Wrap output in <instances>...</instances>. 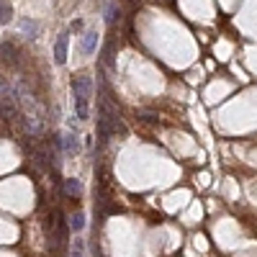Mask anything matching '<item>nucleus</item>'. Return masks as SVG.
<instances>
[{"mask_svg": "<svg viewBox=\"0 0 257 257\" xmlns=\"http://www.w3.org/2000/svg\"><path fill=\"white\" fill-rule=\"evenodd\" d=\"M70 226H72V231H75V234H80V231L85 229V216H82V213H72Z\"/></svg>", "mask_w": 257, "mask_h": 257, "instance_id": "nucleus-8", "label": "nucleus"}, {"mask_svg": "<svg viewBox=\"0 0 257 257\" xmlns=\"http://www.w3.org/2000/svg\"><path fill=\"white\" fill-rule=\"evenodd\" d=\"M64 188H67V196H80V193H82V183L77 178H67Z\"/></svg>", "mask_w": 257, "mask_h": 257, "instance_id": "nucleus-7", "label": "nucleus"}, {"mask_svg": "<svg viewBox=\"0 0 257 257\" xmlns=\"http://www.w3.org/2000/svg\"><path fill=\"white\" fill-rule=\"evenodd\" d=\"M98 49V31L95 29H88L82 34V41H80V54L82 57H93Z\"/></svg>", "mask_w": 257, "mask_h": 257, "instance_id": "nucleus-2", "label": "nucleus"}, {"mask_svg": "<svg viewBox=\"0 0 257 257\" xmlns=\"http://www.w3.org/2000/svg\"><path fill=\"white\" fill-rule=\"evenodd\" d=\"M18 29H21V34H24L26 39H36L39 36V24H36V21L34 18H18V24H16Z\"/></svg>", "mask_w": 257, "mask_h": 257, "instance_id": "nucleus-4", "label": "nucleus"}, {"mask_svg": "<svg viewBox=\"0 0 257 257\" xmlns=\"http://www.w3.org/2000/svg\"><path fill=\"white\" fill-rule=\"evenodd\" d=\"M72 29H75V31H80V29H82V21H80V18H77V21H72Z\"/></svg>", "mask_w": 257, "mask_h": 257, "instance_id": "nucleus-11", "label": "nucleus"}, {"mask_svg": "<svg viewBox=\"0 0 257 257\" xmlns=\"http://www.w3.org/2000/svg\"><path fill=\"white\" fill-rule=\"evenodd\" d=\"M72 257H85V242L80 237L72 242Z\"/></svg>", "mask_w": 257, "mask_h": 257, "instance_id": "nucleus-9", "label": "nucleus"}, {"mask_svg": "<svg viewBox=\"0 0 257 257\" xmlns=\"http://www.w3.org/2000/svg\"><path fill=\"white\" fill-rule=\"evenodd\" d=\"M67 49H70V34L67 31H62L54 41V62L57 64H64L67 62Z\"/></svg>", "mask_w": 257, "mask_h": 257, "instance_id": "nucleus-3", "label": "nucleus"}, {"mask_svg": "<svg viewBox=\"0 0 257 257\" xmlns=\"http://www.w3.org/2000/svg\"><path fill=\"white\" fill-rule=\"evenodd\" d=\"M90 98H93V80L88 75L72 77V100H75V116L77 121L90 118Z\"/></svg>", "mask_w": 257, "mask_h": 257, "instance_id": "nucleus-1", "label": "nucleus"}, {"mask_svg": "<svg viewBox=\"0 0 257 257\" xmlns=\"http://www.w3.org/2000/svg\"><path fill=\"white\" fill-rule=\"evenodd\" d=\"M116 16H118V8H116V3H111L108 11H105V24H113Z\"/></svg>", "mask_w": 257, "mask_h": 257, "instance_id": "nucleus-10", "label": "nucleus"}, {"mask_svg": "<svg viewBox=\"0 0 257 257\" xmlns=\"http://www.w3.org/2000/svg\"><path fill=\"white\" fill-rule=\"evenodd\" d=\"M62 144H64V155H67V157H77V155H80V139H77L72 132L64 134Z\"/></svg>", "mask_w": 257, "mask_h": 257, "instance_id": "nucleus-5", "label": "nucleus"}, {"mask_svg": "<svg viewBox=\"0 0 257 257\" xmlns=\"http://www.w3.org/2000/svg\"><path fill=\"white\" fill-rule=\"evenodd\" d=\"M13 21V6L8 0H0V26H8Z\"/></svg>", "mask_w": 257, "mask_h": 257, "instance_id": "nucleus-6", "label": "nucleus"}]
</instances>
